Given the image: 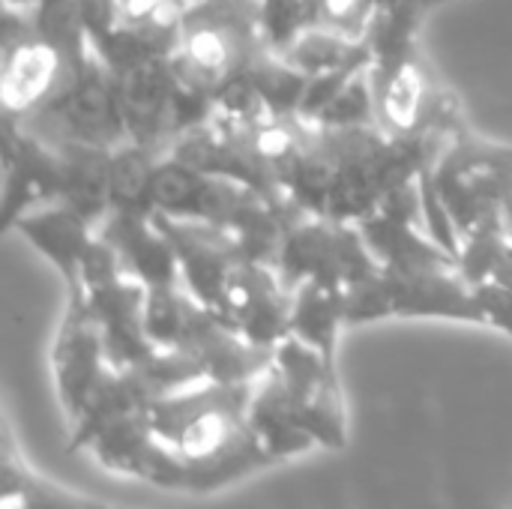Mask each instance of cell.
Segmentation results:
<instances>
[{
  "mask_svg": "<svg viewBox=\"0 0 512 509\" xmlns=\"http://www.w3.org/2000/svg\"><path fill=\"white\" fill-rule=\"evenodd\" d=\"M252 390L255 381H201L153 402V429L180 456L186 495H210L276 465L249 426Z\"/></svg>",
  "mask_w": 512,
  "mask_h": 509,
  "instance_id": "obj_1",
  "label": "cell"
},
{
  "mask_svg": "<svg viewBox=\"0 0 512 509\" xmlns=\"http://www.w3.org/2000/svg\"><path fill=\"white\" fill-rule=\"evenodd\" d=\"M276 51L261 0H192L180 18L171 63L180 84L210 108Z\"/></svg>",
  "mask_w": 512,
  "mask_h": 509,
  "instance_id": "obj_2",
  "label": "cell"
},
{
  "mask_svg": "<svg viewBox=\"0 0 512 509\" xmlns=\"http://www.w3.org/2000/svg\"><path fill=\"white\" fill-rule=\"evenodd\" d=\"M432 186L459 240L492 219H510L512 147L474 135L462 120L432 168Z\"/></svg>",
  "mask_w": 512,
  "mask_h": 509,
  "instance_id": "obj_3",
  "label": "cell"
},
{
  "mask_svg": "<svg viewBox=\"0 0 512 509\" xmlns=\"http://www.w3.org/2000/svg\"><path fill=\"white\" fill-rule=\"evenodd\" d=\"M384 318H441L459 324H483L486 312L459 273V267H432V270H378L345 288V324H372Z\"/></svg>",
  "mask_w": 512,
  "mask_h": 509,
  "instance_id": "obj_4",
  "label": "cell"
},
{
  "mask_svg": "<svg viewBox=\"0 0 512 509\" xmlns=\"http://www.w3.org/2000/svg\"><path fill=\"white\" fill-rule=\"evenodd\" d=\"M84 45H66L42 33L30 12L3 6V63H0V99L3 114L24 120L57 99L81 60L90 51Z\"/></svg>",
  "mask_w": 512,
  "mask_h": 509,
  "instance_id": "obj_5",
  "label": "cell"
},
{
  "mask_svg": "<svg viewBox=\"0 0 512 509\" xmlns=\"http://www.w3.org/2000/svg\"><path fill=\"white\" fill-rule=\"evenodd\" d=\"M15 123L45 144H81L99 150H117L129 144L114 75L93 45L66 90L36 114Z\"/></svg>",
  "mask_w": 512,
  "mask_h": 509,
  "instance_id": "obj_6",
  "label": "cell"
},
{
  "mask_svg": "<svg viewBox=\"0 0 512 509\" xmlns=\"http://www.w3.org/2000/svg\"><path fill=\"white\" fill-rule=\"evenodd\" d=\"M273 267L288 291H297L303 282L345 291L381 270L360 225L312 213H297L288 222Z\"/></svg>",
  "mask_w": 512,
  "mask_h": 509,
  "instance_id": "obj_7",
  "label": "cell"
},
{
  "mask_svg": "<svg viewBox=\"0 0 512 509\" xmlns=\"http://www.w3.org/2000/svg\"><path fill=\"white\" fill-rule=\"evenodd\" d=\"M270 372L288 402L294 423L324 450L348 447V417L339 390L336 366L327 363L315 348L288 336L273 351Z\"/></svg>",
  "mask_w": 512,
  "mask_h": 509,
  "instance_id": "obj_8",
  "label": "cell"
},
{
  "mask_svg": "<svg viewBox=\"0 0 512 509\" xmlns=\"http://www.w3.org/2000/svg\"><path fill=\"white\" fill-rule=\"evenodd\" d=\"M108 354H105V339L102 330L90 312L87 294L81 279L66 285V306H63V318L51 345V375H54V390H57V402L60 411L66 417V423L72 426L93 390L99 387L102 375L108 372Z\"/></svg>",
  "mask_w": 512,
  "mask_h": 509,
  "instance_id": "obj_9",
  "label": "cell"
},
{
  "mask_svg": "<svg viewBox=\"0 0 512 509\" xmlns=\"http://www.w3.org/2000/svg\"><path fill=\"white\" fill-rule=\"evenodd\" d=\"M30 240V246L57 267L63 285H72L81 279L84 258L99 234V228L84 219L69 204H42L18 216V222L9 228Z\"/></svg>",
  "mask_w": 512,
  "mask_h": 509,
  "instance_id": "obj_10",
  "label": "cell"
},
{
  "mask_svg": "<svg viewBox=\"0 0 512 509\" xmlns=\"http://www.w3.org/2000/svg\"><path fill=\"white\" fill-rule=\"evenodd\" d=\"M0 509H117L75 495L42 474H36L24 456H18L9 426H3V492H0Z\"/></svg>",
  "mask_w": 512,
  "mask_h": 509,
  "instance_id": "obj_11",
  "label": "cell"
},
{
  "mask_svg": "<svg viewBox=\"0 0 512 509\" xmlns=\"http://www.w3.org/2000/svg\"><path fill=\"white\" fill-rule=\"evenodd\" d=\"M249 426L252 432L258 435V441L264 444V450L276 459V462H285V459H294V456H303L309 453L312 447H318L291 417L288 411V402L279 390V381L276 375L267 369L258 381H255V390H252V402H249Z\"/></svg>",
  "mask_w": 512,
  "mask_h": 509,
  "instance_id": "obj_12",
  "label": "cell"
},
{
  "mask_svg": "<svg viewBox=\"0 0 512 509\" xmlns=\"http://www.w3.org/2000/svg\"><path fill=\"white\" fill-rule=\"evenodd\" d=\"M345 324V291L318 282H303L291 303V336L315 348L327 363L336 366L339 330Z\"/></svg>",
  "mask_w": 512,
  "mask_h": 509,
  "instance_id": "obj_13",
  "label": "cell"
},
{
  "mask_svg": "<svg viewBox=\"0 0 512 509\" xmlns=\"http://www.w3.org/2000/svg\"><path fill=\"white\" fill-rule=\"evenodd\" d=\"M507 228H510V237H512V210H510V219H507Z\"/></svg>",
  "mask_w": 512,
  "mask_h": 509,
  "instance_id": "obj_14",
  "label": "cell"
}]
</instances>
